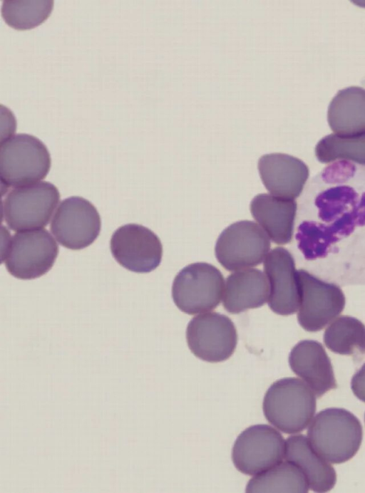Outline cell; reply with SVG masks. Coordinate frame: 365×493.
<instances>
[{"mask_svg":"<svg viewBox=\"0 0 365 493\" xmlns=\"http://www.w3.org/2000/svg\"><path fill=\"white\" fill-rule=\"evenodd\" d=\"M315 155L322 163L346 160L365 165V133L341 136L330 134L322 138L315 147Z\"/></svg>","mask_w":365,"mask_h":493,"instance_id":"obj_23","label":"cell"},{"mask_svg":"<svg viewBox=\"0 0 365 493\" xmlns=\"http://www.w3.org/2000/svg\"><path fill=\"white\" fill-rule=\"evenodd\" d=\"M101 217L95 206L81 197L61 202L50 229L63 246L79 250L91 245L101 232Z\"/></svg>","mask_w":365,"mask_h":493,"instance_id":"obj_12","label":"cell"},{"mask_svg":"<svg viewBox=\"0 0 365 493\" xmlns=\"http://www.w3.org/2000/svg\"><path fill=\"white\" fill-rule=\"evenodd\" d=\"M269 249L270 241L266 232L257 223L243 220L222 232L215 252L219 263L232 271L261 264Z\"/></svg>","mask_w":365,"mask_h":493,"instance_id":"obj_8","label":"cell"},{"mask_svg":"<svg viewBox=\"0 0 365 493\" xmlns=\"http://www.w3.org/2000/svg\"><path fill=\"white\" fill-rule=\"evenodd\" d=\"M267 277L257 269L235 272L225 283L222 305L231 313L263 306L269 296Z\"/></svg>","mask_w":365,"mask_h":493,"instance_id":"obj_19","label":"cell"},{"mask_svg":"<svg viewBox=\"0 0 365 493\" xmlns=\"http://www.w3.org/2000/svg\"><path fill=\"white\" fill-rule=\"evenodd\" d=\"M258 170L266 189L275 197L294 199L302 192L309 168L300 159L280 152L262 155Z\"/></svg>","mask_w":365,"mask_h":493,"instance_id":"obj_15","label":"cell"},{"mask_svg":"<svg viewBox=\"0 0 365 493\" xmlns=\"http://www.w3.org/2000/svg\"><path fill=\"white\" fill-rule=\"evenodd\" d=\"M59 199L58 189L48 182L15 188L3 202L4 219L13 231L41 229L48 224Z\"/></svg>","mask_w":365,"mask_h":493,"instance_id":"obj_7","label":"cell"},{"mask_svg":"<svg viewBox=\"0 0 365 493\" xmlns=\"http://www.w3.org/2000/svg\"><path fill=\"white\" fill-rule=\"evenodd\" d=\"M250 212L271 240L277 244L291 242L297 204L294 199L262 193L250 202Z\"/></svg>","mask_w":365,"mask_h":493,"instance_id":"obj_17","label":"cell"},{"mask_svg":"<svg viewBox=\"0 0 365 493\" xmlns=\"http://www.w3.org/2000/svg\"><path fill=\"white\" fill-rule=\"evenodd\" d=\"M53 9L52 0H5L1 16L6 24L14 29L29 30L46 21Z\"/></svg>","mask_w":365,"mask_h":493,"instance_id":"obj_24","label":"cell"},{"mask_svg":"<svg viewBox=\"0 0 365 493\" xmlns=\"http://www.w3.org/2000/svg\"><path fill=\"white\" fill-rule=\"evenodd\" d=\"M264 271L269 282L267 301L270 309L279 315L294 313L299 308L297 270L291 253L283 247L271 250L264 261Z\"/></svg>","mask_w":365,"mask_h":493,"instance_id":"obj_14","label":"cell"},{"mask_svg":"<svg viewBox=\"0 0 365 493\" xmlns=\"http://www.w3.org/2000/svg\"><path fill=\"white\" fill-rule=\"evenodd\" d=\"M284 448V437L276 429L264 424L252 425L236 439L232 460L238 471L255 476L281 462Z\"/></svg>","mask_w":365,"mask_h":493,"instance_id":"obj_10","label":"cell"},{"mask_svg":"<svg viewBox=\"0 0 365 493\" xmlns=\"http://www.w3.org/2000/svg\"><path fill=\"white\" fill-rule=\"evenodd\" d=\"M364 420H365V417H364Z\"/></svg>","mask_w":365,"mask_h":493,"instance_id":"obj_26","label":"cell"},{"mask_svg":"<svg viewBox=\"0 0 365 493\" xmlns=\"http://www.w3.org/2000/svg\"><path fill=\"white\" fill-rule=\"evenodd\" d=\"M110 244L114 259L129 271L148 273L160 264L161 242L144 226L128 224L119 227L113 234Z\"/></svg>","mask_w":365,"mask_h":493,"instance_id":"obj_13","label":"cell"},{"mask_svg":"<svg viewBox=\"0 0 365 493\" xmlns=\"http://www.w3.org/2000/svg\"><path fill=\"white\" fill-rule=\"evenodd\" d=\"M295 238L309 261L332 254L341 243L365 233V167L351 162L329 163L304 189Z\"/></svg>","mask_w":365,"mask_h":493,"instance_id":"obj_1","label":"cell"},{"mask_svg":"<svg viewBox=\"0 0 365 493\" xmlns=\"http://www.w3.org/2000/svg\"><path fill=\"white\" fill-rule=\"evenodd\" d=\"M289 363L317 397L336 387L331 360L323 346L316 341L304 340L297 343L289 353Z\"/></svg>","mask_w":365,"mask_h":493,"instance_id":"obj_16","label":"cell"},{"mask_svg":"<svg viewBox=\"0 0 365 493\" xmlns=\"http://www.w3.org/2000/svg\"><path fill=\"white\" fill-rule=\"evenodd\" d=\"M187 346L200 359L218 363L228 359L234 353L237 333L231 319L217 312L195 316L186 330Z\"/></svg>","mask_w":365,"mask_h":493,"instance_id":"obj_11","label":"cell"},{"mask_svg":"<svg viewBox=\"0 0 365 493\" xmlns=\"http://www.w3.org/2000/svg\"><path fill=\"white\" fill-rule=\"evenodd\" d=\"M224 286V277L215 266L193 263L176 275L172 296L180 311L194 315L215 308L223 296Z\"/></svg>","mask_w":365,"mask_h":493,"instance_id":"obj_6","label":"cell"},{"mask_svg":"<svg viewBox=\"0 0 365 493\" xmlns=\"http://www.w3.org/2000/svg\"><path fill=\"white\" fill-rule=\"evenodd\" d=\"M324 342L332 352L346 356L365 353V326L356 318L341 316L328 326Z\"/></svg>","mask_w":365,"mask_h":493,"instance_id":"obj_22","label":"cell"},{"mask_svg":"<svg viewBox=\"0 0 365 493\" xmlns=\"http://www.w3.org/2000/svg\"><path fill=\"white\" fill-rule=\"evenodd\" d=\"M284 458L302 471L314 492H327L335 485L336 474L334 467L314 449L304 435H292L286 440Z\"/></svg>","mask_w":365,"mask_h":493,"instance_id":"obj_18","label":"cell"},{"mask_svg":"<svg viewBox=\"0 0 365 493\" xmlns=\"http://www.w3.org/2000/svg\"><path fill=\"white\" fill-rule=\"evenodd\" d=\"M331 130L338 135L365 133V89L351 86L338 91L327 111Z\"/></svg>","mask_w":365,"mask_h":493,"instance_id":"obj_20","label":"cell"},{"mask_svg":"<svg viewBox=\"0 0 365 493\" xmlns=\"http://www.w3.org/2000/svg\"><path fill=\"white\" fill-rule=\"evenodd\" d=\"M307 436L314 449L327 462L341 464L358 452L363 437L358 418L343 408H327L314 417Z\"/></svg>","mask_w":365,"mask_h":493,"instance_id":"obj_2","label":"cell"},{"mask_svg":"<svg viewBox=\"0 0 365 493\" xmlns=\"http://www.w3.org/2000/svg\"><path fill=\"white\" fill-rule=\"evenodd\" d=\"M58 254V246L45 229L15 233L6 244L2 262L13 276L34 279L47 273Z\"/></svg>","mask_w":365,"mask_h":493,"instance_id":"obj_5","label":"cell"},{"mask_svg":"<svg viewBox=\"0 0 365 493\" xmlns=\"http://www.w3.org/2000/svg\"><path fill=\"white\" fill-rule=\"evenodd\" d=\"M297 279L298 322L307 331H320L343 311L344 295L336 285L323 281L304 269L297 270Z\"/></svg>","mask_w":365,"mask_h":493,"instance_id":"obj_9","label":"cell"},{"mask_svg":"<svg viewBox=\"0 0 365 493\" xmlns=\"http://www.w3.org/2000/svg\"><path fill=\"white\" fill-rule=\"evenodd\" d=\"M262 408L267 420L287 434L303 431L316 411V396L309 386L297 378L275 381L267 390Z\"/></svg>","mask_w":365,"mask_h":493,"instance_id":"obj_3","label":"cell"},{"mask_svg":"<svg viewBox=\"0 0 365 493\" xmlns=\"http://www.w3.org/2000/svg\"><path fill=\"white\" fill-rule=\"evenodd\" d=\"M351 388L355 396L365 403V363L352 377Z\"/></svg>","mask_w":365,"mask_h":493,"instance_id":"obj_25","label":"cell"},{"mask_svg":"<svg viewBox=\"0 0 365 493\" xmlns=\"http://www.w3.org/2000/svg\"><path fill=\"white\" fill-rule=\"evenodd\" d=\"M51 162L47 147L35 136L20 133L1 142L0 175L6 187L36 184L46 177Z\"/></svg>","mask_w":365,"mask_h":493,"instance_id":"obj_4","label":"cell"},{"mask_svg":"<svg viewBox=\"0 0 365 493\" xmlns=\"http://www.w3.org/2000/svg\"><path fill=\"white\" fill-rule=\"evenodd\" d=\"M307 479L294 463L286 460L254 476L245 491L252 492H308Z\"/></svg>","mask_w":365,"mask_h":493,"instance_id":"obj_21","label":"cell"}]
</instances>
